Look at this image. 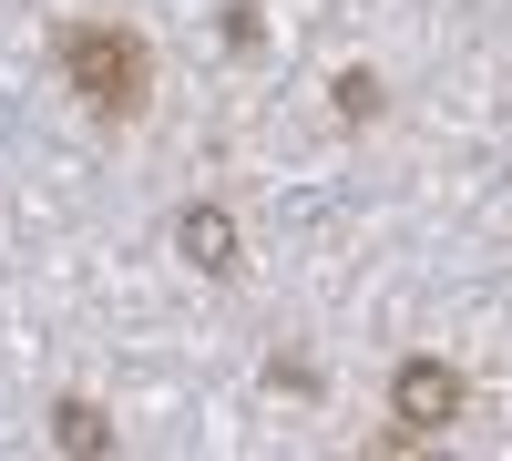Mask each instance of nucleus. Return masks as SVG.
I'll return each instance as SVG.
<instances>
[{"label":"nucleus","mask_w":512,"mask_h":461,"mask_svg":"<svg viewBox=\"0 0 512 461\" xmlns=\"http://www.w3.org/2000/svg\"><path fill=\"white\" fill-rule=\"evenodd\" d=\"M62 82H72V93L93 103L103 123H134L144 93H154V52H144V31L82 21V31H62Z\"/></svg>","instance_id":"obj_1"},{"label":"nucleus","mask_w":512,"mask_h":461,"mask_svg":"<svg viewBox=\"0 0 512 461\" xmlns=\"http://www.w3.org/2000/svg\"><path fill=\"white\" fill-rule=\"evenodd\" d=\"M390 421H400L410 441L451 431V421H461V369H441V359H400V380H390Z\"/></svg>","instance_id":"obj_2"},{"label":"nucleus","mask_w":512,"mask_h":461,"mask_svg":"<svg viewBox=\"0 0 512 461\" xmlns=\"http://www.w3.org/2000/svg\"><path fill=\"white\" fill-rule=\"evenodd\" d=\"M175 246H185V257H195L205 277H236V226H226V205H185Z\"/></svg>","instance_id":"obj_3"},{"label":"nucleus","mask_w":512,"mask_h":461,"mask_svg":"<svg viewBox=\"0 0 512 461\" xmlns=\"http://www.w3.org/2000/svg\"><path fill=\"white\" fill-rule=\"evenodd\" d=\"M52 441H62V451H113L103 410H82V400H62V410H52Z\"/></svg>","instance_id":"obj_4"},{"label":"nucleus","mask_w":512,"mask_h":461,"mask_svg":"<svg viewBox=\"0 0 512 461\" xmlns=\"http://www.w3.org/2000/svg\"><path fill=\"white\" fill-rule=\"evenodd\" d=\"M338 113H349V123L379 113V82H369V72H338Z\"/></svg>","instance_id":"obj_5"}]
</instances>
